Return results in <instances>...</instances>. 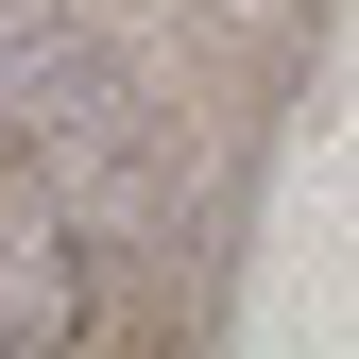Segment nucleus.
I'll list each match as a JSON object with an SVG mask.
<instances>
[{
    "instance_id": "nucleus-1",
    "label": "nucleus",
    "mask_w": 359,
    "mask_h": 359,
    "mask_svg": "<svg viewBox=\"0 0 359 359\" xmlns=\"http://www.w3.org/2000/svg\"><path fill=\"white\" fill-rule=\"evenodd\" d=\"M0 137L52 171V205L86 222V240H154L171 171H154V120H137V86H120V52L86 18L0 0Z\"/></svg>"
},
{
    "instance_id": "nucleus-2",
    "label": "nucleus",
    "mask_w": 359,
    "mask_h": 359,
    "mask_svg": "<svg viewBox=\"0 0 359 359\" xmlns=\"http://www.w3.org/2000/svg\"><path fill=\"white\" fill-rule=\"evenodd\" d=\"M86 325V222L52 205V171L0 137V342H69Z\"/></svg>"
}]
</instances>
